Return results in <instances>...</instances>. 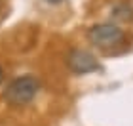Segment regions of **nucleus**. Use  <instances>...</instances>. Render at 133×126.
I'll return each instance as SVG.
<instances>
[{
  "mask_svg": "<svg viewBox=\"0 0 133 126\" xmlns=\"http://www.w3.org/2000/svg\"><path fill=\"white\" fill-rule=\"evenodd\" d=\"M40 90V80L34 75H25L11 80L4 90V99L10 105H25L36 98Z\"/></svg>",
  "mask_w": 133,
  "mask_h": 126,
  "instance_id": "obj_1",
  "label": "nucleus"
},
{
  "mask_svg": "<svg viewBox=\"0 0 133 126\" xmlns=\"http://www.w3.org/2000/svg\"><path fill=\"white\" fill-rule=\"evenodd\" d=\"M88 38H89L91 44L108 50V48H114V46L122 44L125 34H124L122 29L118 25H114V23H99V25H93L89 29Z\"/></svg>",
  "mask_w": 133,
  "mask_h": 126,
  "instance_id": "obj_2",
  "label": "nucleus"
},
{
  "mask_svg": "<svg viewBox=\"0 0 133 126\" xmlns=\"http://www.w3.org/2000/svg\"><path fill=\"white\" fill-rule=\"evenodd\" d=\"M66 65L72 73L76 75H86V73H93L99 69V61L95 59V56L88 50H72L66 57Z\"/></svg>",
  "mask_w": 133,
  "mask_h": 126,
  "instance_id": "obj_3",
  "label": "nucleus"
},
{
  "mask_svg": "<svg viewBox=\"0 0 133 126\" xmlns=\"http://www.w3.org/2000/svg\"><path fill=\"white\" fill-rule=\"evenodd\" d=\"M110 15L114 17V19H118V21H131L133 19V8L128 4H116V6H112V10H110Z\"/></svg>",
  "mask_w": 133,
  "mask_h": 126,
  "instance_id": "obj_4",
  "label": "nucleus"
},
{
  "mask_svg": "<svg viewBox=\"0 0 133 126\" xmlns=\"http://www.w3.org/2000/svg\"><path fill=\"white\" fill-rule=\"evenodd\" d=\"M2 76H4V71H2V67H0V82H2Z\"/></svg>",
  "mask_w": 133,
  "mask_h": 126,
  "instance_id": "obj_5",
  "label": "nucleus"
}]
</instances>
